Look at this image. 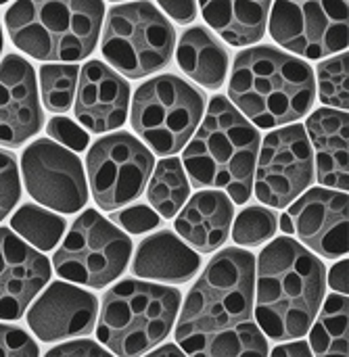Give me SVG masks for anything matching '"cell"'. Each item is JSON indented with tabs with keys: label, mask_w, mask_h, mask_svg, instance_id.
Returning a JSON list of instances; mask_svg holds the SVG:
<instances>
[{
	"label": "cell",
	"mask_w": 349,
	"mask_h": 357,
	"mask_svg": "<svg viewBox=\"0 0 349 357\" xmlns=\"http://www.w3.org/2000/svg\"><path fill=\"white\" fill-rule=\"evenodd\" d=\"M312 67L272 46L243 50L235 59L228 96L258 128L270 130L302 119L314 102Z\"/></svg>",
	"instance_id": "cell-3"
},
{
	"label": "cell",
	"mask_w": 349,
	"mask_h": 357,
	"mask_svg": "<svg viewBox=\"0 0 349 357\" xmlns=\"http://www.w3.org/2000/svg\"><path fill=\"white\" fill-rule=\"evenodd\" d=\"M48 357H75V356H86V357H107L109 351L101 349L96 343L92 341H73V343H65L59 345L54 349H50Z\"/></svg>",
	"instance_id": "cell-34"
},
{
	"label": "cell",
	"mask_w": 349,
	"mask_h": 357,
	"mask_svg": "<svg viewBox=\"0 0 349 357\" xmlns=\"http://www.w3.org/2000/svg\"><path fill=\"white\" fill-rule=\"evenodd\" d=\"M0 52H2V27H0Z\"/></svg>",
	"instance_id": "cell-40"
},
{
	"label": "cell",
	"mask_w": 349,
	"mask_h": 357,
	"mask_svg": "<svg viewBox=\"0 0 349 357\" xmlns=\"http://www.w3.org/2000/svg\"><path fill=\"white\" fill-rule=\"evenodd\" d=\"M178 65L197 84L218 90L226 82L228 52L205 27H191L178 42Z\"/></svg>",
	"instance_id": "cell-23"
},
{
	"label": "cell",
	"mask_w": 349,
	"mask_h": 357,
	"mask_svg": "<svg viewBox=\"0 0 349 357\" xmlns=\"http://www.w3.org/2000/svg\"><path fill=\"white\" fill-rule=\"evenodd\" d=\"M258 130L226 98L214 96L203 123L182 153L186 178L197 188H222L245 205L253 190Z\"/></svg>",
	"instance_id": "cell-4"
},
{
	"label": "cell",
	"mask_w": 349,
	"mask_h": 357,
	"mask_svg": "<svg viewBox=\"0 0 349 357\" xmlns=\"http://www.w3.org/2000/svg\"><path fill=\"white\" fill-rule=\"evenodd\" d=\"M155 159L130 134H109L92 144L86 157L88 184L96 205L115 211L136 201L151 178Z\"/></svg>",
	"instance_id": "cell-11"
},
{
	"label": "cell",
	"mask_w": 349,
	"mask_h": 357,
	"mask_svg": "<svg viewBox=\"0 0 349 357\" xmlns=\"http://www.w3.org/2000/svg\"><path fill=\"white\" fill-rule=\"evenodd\" d=\"M98 301L88 291L73 284L52 282L27 312L31 333L44 341L54 343L69 337L90 335L96 324Z\"/></svg>",
	"instance_id": "cell-17"
},
{
	"label": "cell",
	"mask_w": 349,
	"mask_h": 357,
	"mask_svg": "<svg viewBox=\"0 0 349 357\" xmlns=\"http://www.w3.org/2000/svg\"><path fill=\"white\" fill-rule=\"evenodd\" d=\"M147 182V199L161 218H174L188 199L191 182L182 163L174 157L161 159Z\"/></svg>",
	"instance_id": "cell-25"
},
{
	"label": "cell",
	"mask_w": 349,
	"mask_h": 357,
	"mask_svg": "<svg viewBox=\"0 0 349 357\" xmlns=\"http://www.w3.org/2000/svg\"><path fill=\"white\" fill-rule=\"evenodd\" d=\"M274 232H276V215L270 209L255 205L239 213L232 228V241L243 247H255L272 238Z\"/></svg>",
	"instance_id": "cell-29"
},
{
	"label": "cell",
	"mask_w": 349,
	"mask_h": 357,
	"mask_svg": "<svg viewBox=\"0 0 349 357\" xmlns=\"http://www.w3.org/2000/svg\"><path fill=\"white\" fill-rule=\"evenodd\" d=\"M80 69L75 65L48 63L40 67V94L42 102L52 113H65L75 98Z\"/></svg>",
	"instance_id": "cell-27"
},
{
	"label": "cell",
	"mask_w": 349,
	"mask_h": 357,
	"mask_svg": "<svg viewBox=\"0 0 349 357\" xmlns=\"http://www.w3.org/2000/svg\"><path fill=\"white\" fill-rule=\"evenodd\" d=\"M268 19L274 42L306 59L348 48V0H274Z\"/></svg>",
	"instance_id": "cell-10"
},
{
	"label": "cell",
	"mask_w": 349,
	"mask_h": 357,
	"mask_svg": "<svg viewBox=\"0 0 349 357\" xmlns=\"http://www.w3.org/2000/svg\"><path fill=\"white\" fill-rule=\"evenodd\" d=\"M199 255L176 234L163 230L144 238L132 261V274L138 278L184 284L199 272Z\"/></svg>",
	"instance_id": "cell-21"
},
{
	"label": "cell",
	"mask_w": 349,
	"mask_h": 357,
	"mask_svg": "<svg viewBox=\"0 0 349 357\" xmlns=\"http://www.w3.org/2000/svg\"><path fill=\"white\" fill-rule=\"evenodd\" d=\"M322 261L289 236L272 241L260 255L253 282L258 326L272 341H295L314 322L325 299Z\"/></svg>",
	"instance_id": "cell-2"
},
{
	"label": "cell",
	"mask_w": 349,
	"mask_h": 357,
	"mask_svg": "<svg viewBox=\"0 0 349 357\" xmlns=\"http://www.w3.org/2000/svg\"><path fill=\"white\" fill-rule=\"evenodd\" d=\"M23 184L34 201L59 213H77L88 201L80 157L52 140H36L21 155Z\"/></svg>",
	"instance_id": "cell-13"
},
{
	"label": "cell",
	"mask_w": 349,
	"mask_h": 357,
	"mask_svg": "<svg viewBox=\"0 0 349 357\" xmlns=\"http://www.w3.org/2000/svg\"><path fill=\"white\" fill-rule=\"evenodd\" d=\"M281 230H283L285 234H295V232H293V222H291L289 213L281 215Z\"/></svg>",
	"instance_id": "cell-39"
},
{
	"label": "cell",
	"mask_w": 349,
	"mask_h": 357,
	"mask_svg": "<svg viewBox=\"0 0 349 357\" xmlns=\"http://www.w3.org/2000/svg\"><path fill=\"white\" fill-rule=\"evenodd\" d=\"M42 128V109L34 67L19 54L0 63V144L21 146Z\"/></svg>",
	"instance_id": "cell-16"
},
{
	"label": "cell",
	"mask_w": 349,
	"mask_h": 357,
	"mask_svg": "<svg viewBox=\"0 0 349 357\" xmlns=\"http://www.w3.org/2000/svg\"><path fill=\"white\" fill-rule=\"evenodd\" d=\"M235 207L220 190L197 192L176 218V232L199 253L218 251L230 234Z\"/></svg>",
	"instance_id": "cell-20"
},
{
	"label": "cell",
	"mask_w": 349,
	"mask_h": 357,
	"mask_svg": "<svg viewBox=\"0 0 349 357\" xmlns=\"http://www.w3.org/2000/svg\"><path fill=\"white\" fill-rule=\"evenodd\" d=\"M10 228L38 251H50L65 232V220L38 205H23L10 218Z\"/></svg>",
	"instance_id": "cell-26"
},
{
	"label": "cell",
	"mask_w": 349,
	"mask_h": 357,
	"mask_svg": "<svg viewBox=\"0 0 349 357\" xmlns=\"http://www.w3.org/2000/svg\"><path fill=\"white\" fill-rule=\"evenodd\" d=\"M151 356H182V351H180L176 345H165V347H161L159 351H153Z\"/></svg>",
	"instance_id": "cell-38"
},
{
	"label": "cell",
	"mask_w": 349,
	"mask_h": 357,
	"mask_svg": "<svg viewBox=\"0 0 349 357\" xmlns=\"http://www.w3.org/2000/svg\"><path fill=\"white\" fill-rule=\"evenodd\" d=\"M205 98L178 75L165 73L144 82L132 100L134 132L161 157L176 155L195 134Z\"/></svg>",
	"instance_id": "cell-8"
},
{
	"label": "cell",
	"mask_w": 349,
	"mask_h": 357,
	"mask_svg": "<svg viewBox=\"0 0 349 357\" xmlns=\"http://www.w3.org/2000/svg\"><path fill=\"white\" fill-rule=\"evenodd\" d=\"M21 197L19 167L10 153L0 151V222L13 211Z\"/></svg>",
	"instance_id": "cell-30"
},
{
	"label": "cell",
	"mask_w": 349,
	"mask_h": 357,
	"mask_svg": "<svg viewBox=\"0 0 349 357\" xmlns=\"http://www.w3.org/2000/svg\"><path fill=\"white\" fill-rule=\"evenodd\" d=\"M255 257L226 249L214 255L188 291L176 341L197 357L266 356L268 343L253 322Z\"/></svg>",
	"instance_id": "cell-1"
},
{
	"label": "cell",
	"mask_w": 349,
	"mask_h": 357,
	"mask_svg": "<svg viewBox=\"0 0 349 357\" xmlns=\"http://www.w3.org/2000/svg\"><path fill=\"white\" fill-rule=\"evenodd\" d=\"M50 280V264L8 228H0V320L23 318L27 305Z\"/></svg>",
	"instance_id": "cell-15"
},
{
	"label": "cell",
	"mask_w": 349,
	"mask_h": 357,
	"mask_svg": "<svg viewBox=\"0 0 349 357\" xmlns=\"http://www.w3.org/2000/svg\"><path fill=\"white\" fill-rule=\"evenodd\" d=\"M180 301L176 289L124 280L103 299L96 337L115 356L147 354L170 335Z\"/></svg>",
	"instance_id": "cell-6"
},
{
	"label": "cell",
	"mask_w": 349,
	"mask_h": 357,
	"mask_svg": "<svg viewBox=\"0 0 349 357\" xmlns=\"http://www.w3.org/2000/svg\"><path fill=\"white\" fill-rule=\"evenodd\" d=\"M176 46L174 25L151 2L113 6L105 17L103 56L130 79L147 77L163 69Z\"/></svg>",
	"instance_id": "cell-7"
},
{
	"label": "cell",
	"mask_w": 349,
	"mask_h": 357,
	"mask_svg": "<svg viewBox=\"0 0 349 357\" xmlns=\"http://www.w3.org/2000/svg\"><path fill=\"white\" fill-rule=\"evenodd\" d=\"M205 21L232 46H249L266 33L272 0H199Z\"/></svg>",
	"instance_id": "cell-22"
},
{
	"label": "cell",
	"mask_w": 349,
	"mask_h": 357,
	"mask_svg": "<svg viewBox=\"0 0 349 357\" xmlns=\"http://www.w3.org/2000/svg\"><path fill=\"white\" fill-rule=\"evenodd\" d=\"M4 2H8V0H0V4H4Z\"/></svg>",
	"instance_id": "cell-41"
},
{
	"label": "cell",
	"mask_w": 349,
	"mask_h": 357,
	"mask_svg": "<svg viewBox=\"0 0 349 357\" xmlns=\"http://www.w3.org/2000/svg\"><path fill=\"white\" fill-rule=\"evenodd\" d=\"M36 341L21 328L0 324V357H36Z\"/></svg>",
	"instance_id": "cell-33"
},
{
	"label": "cell",
	"mask_w": 349,
	"mask_h": 357,
	"mask_svg": "<svg viewBox=\"0 0 349 357\" xmlns=\"http://www.w3.org/2000/svg\"><path fill=\"white\" fill-rule=\"evenodd\" d=\"M132 241L94 209H86L54 251V272L75 284L103 289L128 268Z\"/></svg>",
	"instance_id": "cell-9"
},
{
	"label": "cell",
	"mask_w": 349,
	"mask_h": 357,
	"mask_svg": "<svg viewBox=\"0 0 349 357\" xmlns=\"http://www.w3.org/2000/svg\"><path fill=\"white\" fill-rule=\"evenodd\" d=\"M103 0H15L4 15L13 44L38 61H82L101 33Z\"/></svg>",
	"instance_id": "cell-5"
},
{
	"label": "cell",
	"mask_w": 349,
	"mask_h": 357,
	"mask_svg": "<svg viewBox=\"0 0 349 357\" xmlns=\"http://www.w3.org/2000/svg\"><path fill=\"white\" fill-rule=\"evenodd\" d=\"M73 100L75 117L86 130L111 132L128 119L130 86L103 61H90L80 69Z\"/></svg>",
	"instance_id": "cell-18"
},
{
	"label": "cell",
	"mask_w": 349,
	"mask_h": 357,
	"mask_svg": "<svg viewBox=\"0 0 349 357\" xmlns=\"http://www.w3.org/2000/svg\"><path fill=\"white\" fill-rule=\"evenodd\" d=\"M310 347L306 345V343H293V345H281V347H276L274 349V354L272 356L276 357H291V356H302V357H308L310 356V351H308Z\"/></svg>",
	"instance_id": "cell-37"
},
{
	"label": "cell",
	"mask_w": 349,
	"mask_h": 357,
	"mask_svg": "<svg viewBox=\"0 0 349 357\" xmlns=\"http://www.w3.org/2000/svg\"><path fill=\"white\" fill-rule=\"evenodd\" d=\"M348 261H339L329 274L331 289H335L337 293H343V295H348Z\"/></svg>",
	"instance_id": "cell-36"
},
{
	"label": "cell",
	"mask_w": 349,
	"mask_h": 357,
	"mask_svg": "<svg viewBox=\"0 0 349 357\" xmlns=\"http://www.w3.org/2000/svg\"><path fill=\"white\" fill-rule=\"evenodd\" d=\"M308 331L316 356H348V297L329 295Z\"/></svg>",
	"instance_id": "cell-24"
},
{
	"label": "cell",
	"mask_w": 349,
	"mask_h": 357,
	"mask_svg": "<svg viewBox=\"0 0 349 357\" xmlns=\"http://www.w3.org/2000/svg\"><path fill=\"white\" fill-rule=\"evenodd\" d=\"M289 218L293 232L312 251L329 259L348 253V192L312 188L291 205Z\"/></svg>",
	"instance_id": "cell-14"
},
{
	"label": "cell",
	"mask_w": 349,
	"mask_h": 357,
	"mask_svg": "<svg viewBox=\"0 0 349 357\" xmlns=\"http://www.w3.org/2000/svg\"><path fill=\"white\" fill-rule=\"evenodd\" d=\"M318 94L329 107L348 111V52H339L318 65Z\"/></svg>",
	"instance_id": "cell-28"
},
{
	"label": "cell",
	"mask_w": 349,
	"mask_h": 357,
	"mask_svg": "<svg viewBox=\"0 0 349 357\" xmlns=\"http://www.w3.org/2000/svg\"><path fill=\"white\" fill-rule=\"evenodd\" d=\"M113 222L117 226H121L128 234H144V232L155 230L161 220H159V213L153 211L151 207L134 205V207H128V209L115 213Z\"/></svg>",
	"instance_id": "cell-31"
},
{
	"label": "cell",
	"mask_w": 349,
	"mask_h": 357,
	"mask_svg": "<svg viewBox=\"0 0 349 357\" xmlns=\"http://www.w3.org/2000/svg\"><path fill=\"white\" fill-rule=\"evenodd\" d=\"M157 2L180 25L193 23L197 17V2L195 0H157Z\"/></svg>",
	"instance_id": "cell-35"
},
{
	"label": "cell",
	"mask_w": 349,
	"mask_h": 357,
	"mask_svg": "<svg viewBox=\"0 0 349 357\" xmlns=\"http://www.w3.org/2000/svg\"><path fill=\"white\" fill-rule=\"evenodd\" d=\"M314 157L304 126L279 128L266 136L258 151L253 186L255 197L268 205L283 209L291 205L312 182Z\"/></svg>",
	"instance_id": "cell-12"
},
{
	"label": "cell",
	"mask_w": 349,
	"mask_h": 357,
	"mask_svg": "<svg viewBox=\"0 0 349 357\" xmlns=\"http://www.w3.org/2000/svg\"><path fill=\"white\" fill-rule=\"evenodd\" d=\"M46 134L69 151H84L88 146V134L69 117H52L46 126Z\"/></svg>",
	"instance_id": "cell-32"
},
{
	"label": "cell",
	"mask_w": 349,
	"mask_h": 357,
	"mask_svg": "<svg viewBox=\"0 0 349 357\" xmlns=\"http://www.w3.org/2000/svg\"><path fill=\"white\" fill-rule=\"evenodd\" d=\"M306 132L314 146L318 182L348 192V113L318 109L308 117Z\"/></svg>",
	"instance_id": "cell-19"
}]
</instances>
